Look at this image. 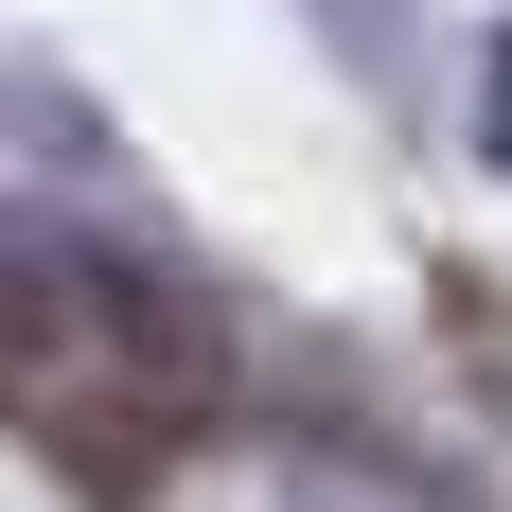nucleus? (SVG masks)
<instances>
[{"instance_id":"2","label":"nucleus","mask_w":512,"mask_h":512,"mask_svg":"<svg viewBox=\"0 0 512 512\" xmlns=\"http://www.w3.org/2000/svg\"><path fill=\"white\" fill-rule=\"evenodd\" d=\"M477 159H512V36L477 53Z\"/></svg>"},{"instance_id":"1","label":"nucleus","mask_w":512,"mask_h":512,"mask_svg":"<svg viewBox=\"0 0 512 512\" xmlns=\"http://www.w3.org/2000/svg\"><path fill=\"white\" fill-rule=\"evenodd\" d=\"M71 336H124V354H159V371H195V336H177V301H142L106 248H53V230H18L0 212V389H36Z\"/></svg>"}]
</instances>
